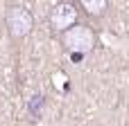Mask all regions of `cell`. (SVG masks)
I'll use <instances>...</instances> for the list:
<instances>
[{
    "label": "cell",
    "instance_id": "obj_1",
    "mask_svg": "<svg viewBox=\"0 0 129 126\" xmlns=\"http://www.w3.org/2000/svg\"><path fill=\"white\" fill-rule=\"evenodd\" d=\"M61 45L66 52H70V56H82V54H88L93 47H95V34L88 25H82V23H75L70 25L68 29L61 32Z\"/></svg>",
    "mask_w": 129,
    "mask_h": 126
},
{
    "label": "cell",
    "instance_id": "obj_2",
    "mask_svg": "<svg viewBox=\"0 0 129 126\" xmlns=\"http://www.w3.org/2000/svg\"><path fill=\"white\" fill-rule=\"evenodd\" d=\"M5 25H7V32H9L11 38H25L34 29V16L27 7L14 5L5 14Z\"/></svg>",
    "mask_w": 129,
    "mask_h": 126
},
{
    "label": "cell",
    "instance_id": "obj_3",
    "mask_svg": "<svg viewBox=\"0 0 129 126\" xmlns=\"http://www.w3.org/2000/svg\"><path fill=\"white\" fill-rule=\"evenodd\" d=\"M77 16H79V11H77L75 2L61 0V2H57V5H52L48 20H50V27H52L54 32H59V34H61L63 29H68L70 25H75V23H77Z\"/></svg>",
    "mask_w": 129,
    "mask_h": 126
},
{
    "label": "cell",
    "instance_id": "obj_4",
    "mask_svg": "<svg viewBox=\"0 0 129 126\" xmlns=\"http://www.w3.org/2000/svg\"><path fill=\"white\" fill-rule=\"evenodd\" d=\"M79 9H84V14L93 16V18H102L109 9V0H77Z\"/></svg>",
    "mask_w": 129,
    "mask_h": 126
},
{
    "label": "cell",
    "instance_id": "obj_5",
    "mask_svg": "<svg viewBox=\"0 0 129 126\" xmlns=\"http://www.w3.org/2000/svg\"><path fill=\"white\" fill-rule=\"evenodd\" d=\"M43 104H45V97L43 95H34L32 99H29V113L34 115V117H41V113H43Z\"/></svg>",
    "mask_w": 129,
    "mask_h": 126
}]
</instances>
